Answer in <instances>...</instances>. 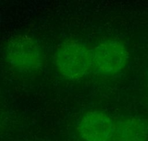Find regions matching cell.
I'll use <instances>...</instances> for the list:
<instances>
[{
    "label": "cell",
    "instance_id": "obj_4",
    "mask_svg": "<svg viewBox=\"0 0 148 141\" xmlns=\"http://www.w3.org/2000/svg\"><path fill=\"white\" fill-rule=\"evenodd\" d=\"M77 130L85 141H111L115 138L116 123L106 112L92 109L81 117Z\"/></svg>",
    "mask_w": 148,
    "mask_h": 141
},
{
    "label": "cell",
    "instance_id": "obj_1",
    "mask_svg": "<svg viewBox=\"0 0 148 141\" xmlns=\"http://www.w3.org/2000/svg\"><path fill=\"white\" fill-rule=\"evenodd\" d=\"M54 62L56 70L64 79L79 80L93 66L92 50L79 40H68L56 49Z\"/></svg>",
    "mask_w": 148,
    "mask_h": 141
},
{
    "label": "cell",
    "instance_id": "obj_3",
    "mask_svg": "<svg viewBox=\"0 0 148 141\" xmlns=\"http://www.w3.org/2000/svg\"><path fill=\"white\" fill-rule=\"evenodd\" d=\"M130 58L127 46L118 40H107L92 50L93 67L100 73L111 76L124 70Z\"/></svg>",
    "mask_w": 148,
    "mask_h": 141
},
{
    "label": "cell",
    "instance_id": "obj_2",
    "mask_svg": "<svg viewBox=\"0 0 148 141\" xmlns=\"http://www.w3.org/2000/svg\"><path fill=\"white\" fill-rule=\"evenodd\" d=\"M7 63L17 70L33 73L43 66V53L39 43L27 35H17L10 39L4 49Z\"/></svg>",
    "mask_w": 148,
    "mask_h": 141
},
{
    "label": "cell",
    "instance_id": "obj_5",
    "mask_svg": "<svg viewBox=\"0 0 148 141\" xmlns=\"http://www.w3.org/2000/svg\"><path fill=\"white\" fill-rule=\"evenodd\" d=\"M115 123L117 141H148V126L142 118L122 117Z\"/></svg>",
    "mask_w": 148,
    "mask_h": 141
}]
</instances>
